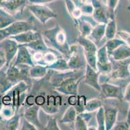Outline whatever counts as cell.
Here are the masks:
<instances>
[{"instance_id": "cell-1", "label": "cell", "mask_w": 130, "mask_h": 130, "mask_svg": "<svg viewBox=\"0 0 130 130\" xmlns=\"http://www.w3.org/2000/svg\"><path fill=\"white\" fill-rule=\"evenodd\" d=\"M43 38L46 44L50 45L51 48L56 50L63 56L69 58L71 55V48L67 42L66 33L62 27L56 23L53 28L44 31Z\"/></svg>"}, {"instance_id": "cell-2", "label": "cell", "mask_w": 130, "mask_h": 130, "mask_svg": "<svg viewBox=\"0 0 130 130\" xmlns=\"http://www.w3.org/2000/svg\"><path fill=\"white\" fill-rule=\"evenodd\" d=\"M82 77L79 79L69 76H66L63 78L60 77L59 81L53 84L54 89L58 92L66 96L77 95L78 91V85Z\"/></svg>"}, {"instance_id": "cell-3", "label": "cell", "mask_w": 130, "mask_h": 130, "mask_svg": "<svg viewBox=\"0 0 130 130\" xmlns=\"http://www.w3.org/2000/svg\"><path fill=\"white\" fill-rule=\"evenodd\" d=\"M28 85L25 81L22 80L16 83L7 92V94L10 96L12 100V106L17 112L22 103L25 102L27 97V90Z\"/></svg>"}, {"instance_id": "cell-4", "label": "cell", "mask_w": 130, "mask_h": 130, "mask_svg": "<svg viewBox=\"0 0 130 130\" xmlns=\"http://www.w3.org/2000/svg\"><path fill=\"white\" fill-rule=\"evenodd\" d=\"M70 48L71 55L68 58L67 64L71 70L78 71L86 67L87 64L82 48L80 45H74Z\"/></svg>"}, {"instance_id": "cell-5", "label": "cell", "mask_w": 130, "mask_h": 130, "mask_svg": "<svg viewBox=\"0 0 130 130\" xmlns=\"http://www.w3.org/2000/svg\"><path fill=\"white\" fill-rule=\"evenodd\" d=\"M27 8L43 26L50 19L57 17V14L45 5L31 4L27 6Z\"/></svg>"}, {"instance_id": "cell-6", "label": "cell", "mask_w": 130, "mask_h": 130, "mask_svg": "<svg viewBox=\"0 0 130 130\" xmlns=\"http://www.w3.org/2000/svg\"><path fill=\"white\" fill-rule=\"evenodd\" d=\"M96 68L97 71L102 74H109L113 69V63L105 45L96 52Z\"/></svg>"}, {"instance_id": "cell-7", "label": "cell", "mask_w": 130, "mask_h": 130, "mask_svg": "<svg viewBox=\"0 0 130 130\" xmlns=\"http://www.w3.org/2000/svg\"><path fill=\"white\" fill-rule=\"evenodd\" d=\"M19 44L15 40L8 37L0 42V50L4 53L7 67L10 65L17 53Z\"/></svg>"}, {"instance_id": "cell-8", "label": "cell", "mask_w": 130, "mask_h": 130, "mask_svg": "<svg viewBox=\"0 0 130 130\" xmlns=\"http://www.w3.org/2000/svg\"><path fill=\"white\" fill-rule=\"evenodd\" d=\"M6 31L9 34V37L16 35L20 33L33 30L35 29V23L29 20H16L12 23L10 26L5 28Z\"/></svg>"}, {"instance_id": "cell-9", "label": "cell", "mask_w": 130, "mask_h": 130, "mask_svg": "<svg viewBox=\"0 0 130 130\" xmlns=\"http://www.w3.org/2000/svg\"><path fill=\"white\" fill-rule=\"evenodd\" d=\"M14 64L16 66H27L29 67L35 65V63L33 61L28 48L24 45L19 44L16 61Z\"/></svg>"}, {"instance_id": "cell-10", "label": "cell", "mask_w": 130, "mask_h": 130, "mask_svg": "<svg viewBox=\"0 0 130 130\" xmlns=\"http://www.w3.org/2000/svg\"><path fill=\"white\" fill-rule=\"evenodd\" d=\"M91 3L94 7V10L92 14L93 20L99 23H107L109 17V13L107 9L104 8L99 0H92Z\"/></svg>"}, {"instance_id": "cell-11", "label": "cell", "mask_w": 130, "mask_h": 130, "mask_svg": "<svg viewBox=\"0 0 130 130\" xmlns=\"http://www.w3.org/2000/svg\"><path fill=\"white\" fill-rule=\"evenodd\" d=\"M85 68L86 70L84 75V83L95 89L96 91L100 92L101 87L99 81V76L100 74L98 71L92 68L87 64H86Z\"/></svg>"}, {"instance_id": "cell-12", "label": "cell", "mask_w": 130, "mask_h": 130, "mask_svg": "<svg viewBox=\"0 0 130 130\" xmlns=\"http://www.w3.org/2000/svg\"><path fill=\"white\" fill-rule=\"evenodd\" d=\"M101 92L103 96L106 98H115L123 100V92L122 88L119 86L115 85L108 83H104L100 84Z\"/></svg>"}, {"instance_id": "cell-13", "label": "cell", "mask_w": 130, "mask_h": 130, "mask_svg": "<svg viewBox=\"0 0 130 130\" xmlns=\"http://www.w3.org/2000/svg\"><path fill=\"white\" fill-rule=\"evenodd\" d=\"M41 107L36 104H34L28 107L24 113V117L27 121L33 124L38 129H43L39 119V111Z\"/></svg>"}, {"instance_id": "cell-14", "label": "cell", "mask_w": 130, "mask_h": 130, "mask_svg": "<svg viewBox=\"0 0 130 130\" xmlns=\"http://www.w3.org/2000/svg\"><path fill=\"white\" fill-rule=\"evenodd\" d=\"M28 0H5L1 9L13 15L18 12H22Z\"/></svg>"}, {"instance_id": "cell-15", "label": "cell", "mask_w": 130, "mask_h": 130, "mask_svg": "<svg viewBox=\"0 0 130 130\" xmlns=\"http://www.w3.org/2000/svg\"><path fill=\"white\" fill-rule=\"evenodd\" d=\"M42 34L35 29L29 30L23 33H20L16 35H13L9 37V38L16 40L20 44H25L34 40H36L42 37Z\"/></svg>"}, {"instance_id": "cell-16", "label": "cell", "mask_w": 130, "mask_h": 130, "mask_svg": "<svg viewBox=\"0 0 130 130\" xmlns=\"http://www.w3.org/2000/svg\"><path fill=\"white\" fill-rule=\"evenodd\" d=\"M5 74L7 78L13 83L15 85L16 83H18L20 81H22V79L24 77L25 74L29 75V73L23 72L22 69L18 67V66H16L14 64L13 65H9L8 66L7 70H6Z\"/></svg>"}, {"instance_id": "cell-17", "label": "cell", "mask_w": 130, "mask_h": 130, "mask_svg": "<svg viewBox=\"0 0 130 130\" xmlns=\"http://www.w3.org/2000/svg\"><path fill=\"white\" fill-rule=\"evenodd\" d=\"M104 107L105 127L106 130L112 129L117 120L118 109L117 107Z\"/></svg>"}, {"instance_id": "cell-18", "label": "cell", "mask_w": 130, "mask_h": 130, "mask_svg": "<svg viewBox=\"0 0 130 130\" xmlns=\"http://www.w3.org/2000/svg\"><path fill=\"white\" fill-rule=\"evenodd\" d=\"M115 61H120L130 58V47L126 44H122L109 54Z\"/></svg>"}, {"instance_id": "cell-19", "label": "cell", "mask_w": 130, "mask_h": 130, "mask_svg": "<svg viewBox=\"0 0 130 130\" xmlns=\"http://www.w3.org/2000/svg\"><path fill=\"white\" fill-rule=\"evenodd\" d=\"M117 32V21L115 13H110L107 23L106 25L105 37L107 40L115 38Z\"/></svg>"}, {"instance_id": "cell-20", "label": "cell", "mask_w": 130, "mask_h": 130, "mask_svg": "<svg viewBox=\"0 0 130 130\" xmlns=\"http://www.w3.org/2000/svg\"><path fill=\"white\" fill-rule=\"evenodd\" d=\"M22 45H24L28 48L31 49L35 52H46L48 51H51V48L48 47V46L46 44L42 36L37 40Z\"/></svg>"}, {"instance_id": "cell-21", "label": "cell", "mask_w": 130, "mask_h": 130, "mask_svg": "<svg viewBox=\"0 0 130 130\" xmlns=\"http://www.w3.org/2000/svg\"><path fill=\"white\" fill-rule=\"evenodd\" d=\"M47 66L36 64L30 67L29 70V76L30 78L39 79L45 77L47 73Z\"/></svg>"}, {"instance_id": "cell-22", "label": "cell", "mask_w": 130, "mask_h": 130, "mask_svg": "<svg viewBox=\"0 0 130 130\" xmlns=\"http://www.w3.org/2000/svg\"><path fill=\"white\" fill-rule=\"evenodd\" d=\"M106 23H99L93 27V30L91 33V40H93L95 44L100 42L105 36Z\"/></svg>"}, {"instance_id": "cell-23", "label": "cell", "mask_w": 130, "mask_h": 130, "mask_svg": "<svg viewBox=\"0 0 130 130\" xmlns=\"http://www.w3.org/2000/svg\"><path fill=\"white\" fill-rule=\"evenodd\" d=\"M77 41L78 45H80L84 52H97V47L96 44L91 39H87V37H84L82 36H79L77 38Z\"/></svg>"}, {"instance_id": "cell-24", "label": "cell", "mask_w": 130, "mask_h": 130, "mask_svg": "<svg viewBox=\"0 0 130 130\" xmlns=\"http://www.w3.org/2000/svg\"><path fill=\"white\" fill-rule=\"evenodd\" d=\"M64 2L67 12L76 23L77 20L82 16V13L80 10V7H76L73 0H64Z\"/></svg>"}, {"instance_id": "cell-25", "label": "cell", "mask_w": 130, "mask_h": 130, "mask_svg": "<svg viewBox=\"0 0 130 130\" xmlns=\"http://www.w3.org/2000/svg\"><path fill=\"white\" fill-rule=\"evenodd\" d=\"M47 67L48 69H51V70L61 72L71 70L68 66L67 61L63 58H61H61H57L53 63L47 65Z\"/></svg>"}, {"instance_id": "cell-26", "label": "cell", "mask_w": 130, "mask_h": 130, "mask_svg": "<svg viewBox=\"0 0 130 130\" xmlns=\"http://www.w3.org/2000/svg\"><path fill=\"white\" fill-rule=\"evenodd\" d=\"M76 23L78 27L80 36L84 37H87L89 36H90L91 33L93 29V26L89 21L85 19L82 18L81 17L77 20Z\"/></svg>"}, {"instance_id": "cell-27", "label": "cell", "mask_w": 130, "mask_h": 130, "mask_svg": "<svg viewBox=\"0 0 130 130\" xmlns=\"http://www.w3.org/2000/svg\"><path fill=\"white\" fill-rule=\"evenodd\" d=\"M78 114V112L75 107L73 105H71L69 108L63 114V116L61 118L60 122L63 124H69L74 122V120L76 119V115Z\"/></svg>"}, {"instance_id": "cell-28", "label": "cell", "mask_w": 130, "mask_h": 130, "mask_svg": "<svg viewBox=\"0 0 130 130\" xmlns=\"http://www.w3.org/2000/svg\"><path fill=\"white\" fill-rule=\"evenodd\" d=\"M16 21L12 15L0 9V29H5Z\"/></svg>"}, {"instance_id": "cell-29", "label": "cell", "mask_w": 130, "mask_h": 130, "mask_svg": "<svg viewBox=\"0 0 130 130\" xmlns=\"http://www.w3.org/2000/svg\"><path fill=\"white\" fill-rule=\"evenodd\" d=\"M14 85L6 77L5 72L0 71V94H4L7 92Z\"/></svg>"}, {"instance_id": "cell-30", "label": "cell", "mask_w": 130, "mask_h": 130, "mask_svg": "<svg viewBox=\"0 0 130 130\" xmlns=\"http://www.w3.org/2000/svg\"><path fill=\"white\" fill-rule=\"evenodd\" d=\"M20 121H21V116L20 114H14L12 117L7 119V121L5 126V129L9 130L19 129Z\"/></svg>"}, {"instance_id": "cell-31", "label": "cell", "mask_w": 130, "mask_h": 130, "mask_svg": "<svg viewBox=\"0 0 130 130\" xmlns=\"http://www.w3.org/2000/svg\"><path fill=\"white\" fill-rule=\"evenodd\" d=\"M102 106V102L101 100L97 98H93L86 102L84 109L86 111L93 113L95 111H97Z\"/></svg>"}, {"instance_id": "cell-32", "label": "cell", "mask_w": 130, "mask_h": 130, "mask_svg": "<svg viewBox=\"0 0 130 130\" xmlns=\"http://www.w3.org/2000/svg\"><path fill=\"white\" fill-rule=\"evenodd\" d=\"M96 120L97 122V129L106 130L105 127L104 107L103 105L100 107L96 113Z\"/></svg>"}, {"instance_id": "cell-33", "label": "cell", "mask_w": 130, "mask_h": 130, "mask_svg": "<svg viewBox=\"0 0 130 130\" xmlns=\"http://www.w3.org/2000/svg\"><path fill=\"white\" fill-rule=\"evenodd\" d=\"M124 44V42L122 40H121V39L113 38V39L107 40L106 44H105V46H106V49H107L108 54H109L111 52L114 51L115 50H116L119 46L122 44Z\"/></svg>"}, {"instance_id": "cell-34", "label": "cell", "mask_w": 130, "mask_h": 130, "mask_svg": "<svg viewBox=\"0 0 130 130\" xmlns=\"http://www.w3.org/2000/svg\"><path fill=\"white\" fill-rule=\"evenodd\" d=\"M85 59H86V63L90 66L92 68L97 71V68H96V53L94 52H84Z\"/></svg>"}, {"instance_id": "cell-35", "label": "cell", "mask_w": 130, "mask_h": 130, "mask_svg": "<svg viewBox=\"0 0 130 130\" xmlns=\"http://www.w3.org/2000/svg\"><path fill=\"white\" fill-rule=\"evenodd\" d=\"M74 127L76 130H87L88 126L83 117L80 114H78L74 121Z\"/></svg>"}, {"instance_id": "cell-36", "label": "cell", "mask_w": 130, "mask_h": 130, "mask_svg": "<svg viewBox=\"0 0 130 130\" xmlns=\"http://www.w3.org/2000/svg\"><path fill=\"white\" fill-rule=\"evenodd\" d=\"M15 110L12 105H4L0 111V117L4 119H9L15 114Z\"/></svg>"}, {"instance_id": "cell-37", "label": "cell", "mask_w": 130, "mask_h": 130, "mask_svg": "<svg viewBox=\"0 0 130 130\" xmlns=\"http://www.w3.org/2000/svg\"><path fill=\"white\" fill-rule=\"evenodd\" d=\"M80 9L81 10L82 14H86V15H92L94 10V7L92 5L91 2H85L82 3V5L80 6Z\"/></svg>"}, {"instance_id": "cell-38", "label": "cell", "mask_w": 130, "mask_h": 130, "mask_svg": "<svg viewBox=\"0 0 130 130\" xmlns=\"http://www.w3.org/2000/svg\"><path fill=\"white\" fill-rule=\"evenodd\" d=\"M44 129L47 130H60V127L58 125L57 119L55 117H49L47 120V124Z\"/></svg>"}, {"instance_id": "cell-39", "label": "cell", "mask_w": 130, "mask_h": 130, "mask_svg": "<svg viewBox=\"0 0 130 130\" xmlns=\"http://www.w3.org/2000/svg\"><path fill=\"white\" fill-rule=\"evenodd\" d=\"M117 34L119 36L121 40L124 42L126 45L130 47V33L126 31L120 30L117 32Z\"/></svg>"}, {"instance_id": "cell-40", "label": "cell", "mask_w": 130, "mask_h": 130, "mask_svg": "<svg viewBox=\"0 0 130 130\" xmlns=\"http://www.w3.org/2000/svg\"><path fill=\"white\" fill-rule=\"evenodd\" d=\"M130 129V126L126 121L116 122V123L112 127V129L114 130H128Z\"/></svg>"}, {"instance_id": "cell-41", "label": "cell", "mask_w": 130, "mask_h": 130, "mask_svg": "<svg viewBox=\"0 0 130 130\" xmlns=\"http://www.w3.org/2000/svg\"><path fill=\"white\" fill-rule=\"evenodd\" d=\"M120 0H106V5L109 13H115L116 8L117 7Z\"/></svg>"}, {"instance_id": "cell-42", "label": "cell", "mask_w": 130, "mask_h": 130, "mask_svg": "<svg viewBox=\"0 0 130 130\" xmlns=\"http://www.w3.org/2000/svg\"><path fill=\"white\" fill-rule=\"evenodd\" d=\"M20 129L22 130H37L38 129L35 127L33 124L30 123L29 121H27V120H24L23 121V124L22 126L20 128Z\"/></svg>"}, {"instance_id": "cell-43", "label": "cell", "mask_w": 130, "mask_h": 130, "mask_svg": "<svg viewBox=\"0 0 130 130\" xmlns=\"http://www.w3.org/2000/svg\"><path fill=\"white\" fill-rule=\"evenodd\" d=\"M123 100L128 103L130 102V83L127 85L123 93Z\"/></svg>"}, {"instance_id": "cell-44", "label": "cell", "mask_w": 130, "mask_h": 130, "mask_svg": "<svg viewBox=\"0 0 130 130\" xmlns=\"http://www.w3.org/2000/svg\"><path fill=\"white\" fill-rule=\"evenodd\" d=\"M56 0H28V2L31 4H38V5H45L51 2H55Z\"/></svg>"}, {"instance_id": "cell-45", "label": "cell", "mask_w": 130, "mask_h": 130, "mask_svg": "<svg viewBox=\"0 0 130 130\" xmlns=\"http://www.w3.org/2000/svg\"><path fill=\"white\" fill-rule=\"evenodd\" d=\"M46 97L42 95H39V96H36L35 98V104L38 105L42 107L45 102Z\"/></svg>"}, {"instance_id": "cell-46", "label": "cell", "mask_w": 130, "mask_h": 130, "mask_svg": "<svg viewBox=\"0 0 130 130\" xmlns=\"http://www.w3.org/2000/svg\"><path fill=\"white\" fill-rule=\"evenodd\" d=\"M25 102H26L28 105L30 106L32 105L35 104V98L34 96H28L26 97Z\"/></svg>"}, {"instance_id": "cell-47", "label": "cell", "mask_w": 130, "mask_h": 130, "mask_svg": "<svg viewBox=\"0 0 130 130\" xmlns=\"http://www.w3.org/2000/svg\"><path fill=\"white\" fill-rule=\"evenodd\" d=\"M8 37H9V35L7 32V31H6L5 28L0 29V42L3 40V39Z\"/></svg>"}, {"instance_id": "cell-48", "label": "cell", "mask_w": 130, "mask_h": 130, "mask_svg": "<svg viewBox=\"0 0 130 130\" xmlns=\"http://www.w3.org/2000/svg\"><path fill=\"white\" fill-rule=\"evenodd\" d=\"M6 65V59L4 55H0V70Z\"/></svg>"}, {"instance_id": "cell-49", "label": "cell", "mask_w": 130, "mask_h": 130, "mask_svg": "<svg viewBox=\"0 0 130 130\" xmlns=\"http://www.w3.org/2000/svg\"><path fill=\"white\" fill-rule=\"evenodd\" d=\"M96 127H94V126H91V127H89V126H88V128H87V129L90 130V129H97V128H96Z\"/></svg>"}, {"instance_id": "cell-50", "label": "cell", "mask_w": 130, "mask_h": 130, "mask_svg": "<svg viewBox=\"0 0 130 130\" xmlns=\"http://www.w3.org/2000/svg\"><path fill=\"white\" fill-rule=\"evenodd\" d=\"M5 2V0H0V9L2 8V6L3 5V3Z\"/></svg>"}, {"instance_id": "cell-51", "label": "cell", "mask_w": 130, "mask_h": 130, "mask_svg": "<svg viewBox=\"0 0 130 130\" xmlns=\"http://www.w3.org/2000/svg\"><path fill=\"white\" fill-rule=\"evenodd\" d=\"M80 1L82 2V3H85V2H88V0H80Z\"/></svg>"}, {"instance_id": "cell-52", "label": "cell", "mask_w": 130, "mask_h": 130, "mask_svg": "<svg viewBox=\"0 0 130 130\" xmlns=\"http://www.w3.org/2000/svg\"><path fill=\"white\" fill-rule=\"evenodd\" d=\"M0 55H4V53H3V52H2V50H0Z\"/></svg>"}, {"instance_id": "cell-53", "label": "cell", "mask_w": 130, "mask_h": 130, "mask_svg": "<svg viewBox=\"0 0 130 130\" xmlns=\"http://www.w3.org/2000/svg\"><path fill=\"white\" fill-rule=\"evenodd\" d=\"M129 9H130V0H129Z\"/></svg>"}]
</instances>
